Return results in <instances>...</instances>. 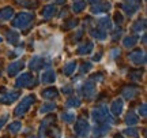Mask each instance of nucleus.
<instances>
[{"label": "nucleus", "mask_w": 147, "mask_h": 138, "mask_svg": "<svg viewBox=\"0 0 147 138\" xmlns=\"http://www.w3.org/2000/svg\"><path fill=\"white\" fill-rule=\"evenodd\" d=\"M144 29H146V22H144V19L135 22V23H134V26H132V30H134L135 33L144 32Z\"/></svg>", "instance_id": "30"}, {"label": "nucleus", "mask_w": 147, "mask_h": 138, "mask_svg": "<svg viewBox=\"0 0 147 138\" xmlns=\"http://www.w3.org/2000/svg\"><path fill=\"white\" fill-rule=\"evenodd\" d=\"M18 40H19V34L14 30H10V32H7V41L11 44V45H15L18 44Z\"/></svg>", "instance_id": "25"}, {"label": "nucleus", "mask_w": 147, "mask_h": 138, "mask_svg": "<svg viewBox=\"0 0 147 138\" xmlns=\"http://www.w3.org/2000/svg\"><path fill=\"white\" fill-rule=\"evenodd\" d=\"M76 69H78V63H76L75 60H71V62H68V63L64 66L63 74L67 75V77H69V75H72L74 73H75V70Z\"/></svg>", "instance_id": "18"}, {"label": "nucleus", "mask_w": 147, "mask_h": 138, "mask_svg": "<svg viewBox=\"0 0 147 138\" xmlns=\"http://www.w3.org/2000/svg\"><path fill=\"white\" fill-rule=\"evenodd\" d=\"M7 119H8V115H3V116H0V130H1V128H3V126L5 124Z\"/></svg>", "instance_id": "40"}, {"label": "nucleus", "mask_w": 147, "mask_h": 138, "mask_svg": "<svg viewBox=\"0 0 147 138\" xmlns=\"http://www.w3.org/2000/svg\"><path fill=\"white\" fill-rule=\"evenodd\" d=\"M91 36L97 40H105L108 37V33L105 30H102V29H93L91 30Z\"/></svg>", "instance_id": "24"}, {"label": "nucleus", "mask_w": 147, "mask_h": 138, "mask_svg": "<svg viewBox=\"0 0 147 138\" xmlns=\"http://www.w3.org/2000/svg\"><path fill=\"white\" fill-rule=\"evenodd\" d=\"M138 93H139V89L136 86H125L121 92V96L123 99H127V100H134L138 96Z\"/></svg>", "instance_id": "12"}, {"label": "nucleus", "mask_w": 147, "mask_h": 138, "mask_svg": "<svg viewBox=\"0 0 147 138\" xmlns=\"http://www.w3.org/2000/svg\"><path fill=\"white\" fill-rule=\"evenodd\" d=\"M55 109H56V104H55V103H45V104L41 107L40 114H48V112L55 111Z\"/></svg>", "instance_id": "31"}, {"label": "nucleus", "mask_w": 147, "mask_h": 138, "mask_svg": "<svg viewBox=\"0 0 147 138\" xmlns=\"http://www.w3.org/2000/svg\"><path fill=\"white\" fill-rule=\"evenodd\" d=\"M98 25H100V27L102 29V30H105V32H108V30L112 29V22H110V19L108 18V16L101 18L100 21H98Z\"/></svg>", "instance_id": "23"}, {"label": "nucleus", "mask_w": 147, "mask_h": 138, "mask_svg": "<svg viewBox=\"0 0 147 138\" xmlns=\"http://www.w3.org/2000/svg\"><path fill=\"white\" fill-rule=\"evenodd\" d=\"M124 134H125L127 137L129 138H138L139 137V131H138L136 128H127V130H124Z\"/></svg>", "instance_id": "34"}, {"label": "nucleus", "mask_w": 147, "mask_h": 138, "mask_svg": "<svg viewBox=\"0 0 147 138\" xmlns=\"http://www.w3.org/2000/svg\"><path fill=\"white\" fill-rule=\"evenodd\" d=\"M142 73L140 71H136V73H129V77H131V80H134V81H138V80H140L142 77Z\"/></svg>", "instance_id": "39"}, {"label": "nucleus", "mask_w": 147, "mask_h": 138, "mask_svg": "<svg viewBox=\"0 0 147 138\" xmlns=\"http://www.w3.org/2000/svg\"><path fill=\"white\" fill-rule=\"evenodd\" d=\"M48 130H49L48 134H49L51 138H60V135H61V131H60L59 127H49Z\"/></svg>", "instance_id": "33"}, {"label": "nucleus", "mask_w": 147, "mask_h": 138, "mask_svg": "<svg viewBox=\"0 0 147 138\" xmlns=\"http://www.w3.org/2000/svg\"><path fill=\"white\" fill-rule=\"evenodd\" d=\"M30 138H38V137H30Z\"/></svg>", "instance_id": "49"}, {"label": "nucleus", "mask_w": 147, "mask_h": 138, "mask_svg": "<svg viewBox=\"0 0 147 138\" xmlns=\"http://www.w3.org/2000/svg\"><path fill=\"white\" fill-rule=\"evenodd\" d=\"M61 92H63L64 94H71V93L74 92V89L71 88V86H64L63 89H61Z\"/></svg>", "instance_id": "42"}, {"label": "nucleus", "mask_w": 147, "mask_h": 138, "mask_svg": "<svg viewBox=\"0 0 147 138\" xmlns=\"http://www.w3.org/2000/svg\"><path fill=\"white\" fill-rule=\"evenodd\" d=\"M34 103H36V96H34V94L26 96V97H25V99L19 103V105L15 108V111H14L15 116H23V115L29 111V108H30Z\"/></svg>", "instance_id": "3"}, {"label": "nucleus", "mask_w": 147, "mask_h": 138, "mask_svg": "<svg viewBox=\"0 0 147 138\" xmlns=\"http://www.w3.org/2000/svg\"><path fill=\"white\" fill-rule=\"evenodd\" d=\"M93 49H94V44L91 43V41H87V43L80 44L78 47V49H76V52H78V55H80V56H84V55H89Z\"/></svg>", "instance_id": "15"}, {"label": "nucleus", "mask_w": 147, "mask_h": 138, "mask_svg": "<svg viewBox=\"0 0 147 138\" xmlns=\"http://www.w3.org/2000/svg\"><path fill=\"white\" fill-rule=\"evenodd\" d=\"M49 66H51V58H48L47 55H36L29 62V67L36 71L44 69V67H49Z\"/></svg>", "instance_id": "2"}, {"label": "nucleus", "mask_w": 147, "mask_h": 138, "mask_svg": "<svg viewBox=\"0 0 147 138\" xmlns=\"http://www.w3.org/2000/svg\"><path fill=\"white\" fill-rule=\"evenodd\" d=\"M80 104H82V101L78 97H71V99L65 101V107L67 108H78V107H80Z\"/></svg>", "instance_id": "26"}, {"label": "nucleus", "mask_w": 147, "mask_h": 138, "mask_svg": "<svg viewBox=\"0 0 147 138\" xmlns=\"http://www.w3.org/2000/svg\"><path fill=\"white\" fill-rule=\"evenodd\" d=\"M41 96L44 99H47V100H52V99H57L59 92L55 88H47V89H44L41 92Z\"/></svg>", "instance_id": "17"}, {"label": "nucleus", "mask_w": 147, "mask_h": 138, "mask_svg": "<svg viewBox=\"0 0 147 138\" xmlns=\"http://www.w3.org/2000/svg\"><path fill=\"white\" fill-rule=\"evenodd\" d=\"M53 122H55V118H53V116H49V118H47V119H44V120H42V124H41V127H40L41 135H44V134H45L47 128L49 127V124H52Z\"/></svg>", "instance_id": "27"}, {"label": "nucleus", "mask_w": 147, "mask_h": 138, "mask_svg": "<svg viewBox=\"0 0 147 138\" xmlns=\"http://www.w3.org/2000/svg\"><path fill=\"white\" fill-rule=\"evenodd\" d=\"M33 82V75L30 73H23L15 81V88H26Z\"/></svg>", "instance_id": "8"}, {"label": "nucleus", "mask_w": 147, "mask_h": 138, "mask_svg": "<svg viewBox=\"0 0 147 138\" xmlns=\"http://www.w3.org/2000/svg\"><path fill=\"white\" fill-rule=\"evenodd\" d=\"M93 69V66L91 63H84L82 64V67H80V74H84V73H89L90 70Z\"/></svg>", "instance_id": "35"}, {"label": "nucleus", "mask_w": 147, "mask_h": 138, "mask_svg": "<svg viewBox=\"0 0 147 138\" xmlns=\"http://www.w3.org/2000/svg\"><path fill=\"white\" fill-rule=\"evenodd\" d=\"M91 119L93 122L98 126V124H104V123H108V124H113L115 119H113V115L109 112L108 107L105 105H100L95 107L94 109L91 111Z\"/></svg>", "instance_id": "1"}, {"label": "nucleus", "mask_w": 147, "mask_h": 138, "mask_svg": "<svg viewBox=\"0 0 147 138\" xmlns=\"http://www.w3.org/2000/svg\"><path fill=\"white\" fill-rule=\"evenodd\" d=\"M56 81V73L52 69H48L47 71H44L41 75V82L42 84H53Z\"/></svg>", "instance_id": "14"}, {"label": "nucleus", "mask_w": 147, "mask_h": 138, "mask_svg": "<svg viewBox=\"0 0 147 138\" xmlns=\"http://www.w3.org/2000/svg\"><path fill=\"white\" fill-rule=\"evenodd\" d=\"M21 97V93L18 90H12V92H8V93H5L4 96H1L0 97V103L1 104H12L14 101H16L18 99Z\"/></svg>", "instance_id": "9"}, {"label": "nucleus", "mask_w": 147, "mask_h": 138, "mask_svg": "<svg viewBox=\"0 0 147 138\" xmlns=\"http://www.w3.org/2000/svg\"><path fill=\"white\" fill-rule=\"evenodd\" d=\"M0 75H1V73H0Z\"/></svg>", "instance_id": "51"}, {"label": "nucleus", "mask_w": 147, "mask_h": 138, "mask_svg": "<svg viewBox=\"0 0 147 138\" xmlns=\"http://www.w3.org/2000/svg\"><path fill=\"white\" fill-rule=\"evenodd\" d=\"M55 14H56V5H53V4L45 5V7L42 8V11H41L42 18H45V19H51Z\"/></svg>", "instance_id": "16"}, {"label": "nucleus", "mask_w": 147, "mask_h": 138, "mask_svg": "<svg viewBox=\"0 0 147 138\" xmlns=\"http://www.w3.org/2000/svg\"><path fill=\"white\" fill-rule=\"evenodd\" d=\"M23 66L25 63L22 62V60H16V62H12V63L7 67V74L10 75V77H15L22 69H23Z\"/></svg>", "instance_id": "10"}, {"label": "nucleus", "mask_w": 147, "mask_h": 138, "mask_svg": "<svg viewBox=\"0 0 147 138\" xmlns=\"http://www.w3.org/2000/svg\"><path fill=\"white\" fill-rule=\"evenodd\" d=\"M75 1H78V0H75Z\"/></svg>", "instance_id": "50"}, {"label": "nucleus", "mask_w": 147, "mask_h": 138, "mask_svg": "<svg viewBox=\"0 0 147 138\" xmlns=\"http://www.w3.org/2000/svg\"><path fill=\"white\" fill-rule=\"evenodd\" d=\"M84 7H86V1L84 0H78L72 4V10L74 12H80V11L84 10Z\"/></svg>", "instance_id": "32"}, {"label": "nucleus", "mask_w": 147, "mask_h": 138, "mask_svg": "<svg viewBox=\"0 0 147 138\" xmlns=\"http://www.w3.org/2000/svg\"><path fill=\"white\" fill-rule=\"evenodd\" d=\"M21 128H22V123L19 122V120H15V122H12L8 124V131L12 134H16V133H19L21 131Z\"/></svg>", "instance_id": "28"}, {"label": "nucleus", "mask_w": 147, "mask_h": 138, "mask_svg": "<svg viewBox=\"0 0 147 138\" xmlns=\"http://www.w3.org/2000/svg\"><path fill=\"white\" fill-rule=\"evenodd\" d=\"M33 18H34L33 12H21V14L12 21V26L16 27V29H26V27L32 23Z\"/></svg>", "instance_id": "4"}, {"label": "nucleus", "mask_w": 147, "mask_h": 138, "mask_svg": "<svg viewBox=\"0 0 147 138\" xmlns=\"http://www.w3.org/2000/svg\"><path fill=\"white\" fill-rule=\"evenodd\" d=\"M138 112H139V115H140L142 118H146V115H147V112H146V103H143L142 105H139Z\"/></svg>", "instance_id": "36"}, {"label": "nucleus", "mask_w": 147, "mask_h": 138, "mask_svg": "<svg viewBox=\"0 0 147 138\" xmlns=\"http://www.w3.org/2000/svg\"><path fill=\"white\" fill-rule=\"evenodd\" d=\"M94 60H95V62H98V60H101V53H98L97 56H94Z\"/></svg>", "instance_id": "46"}, {"label": "nucleus", "mask_w": 147, "mask_h": 138, "mask_svg": "<svg viewBox=\"0 0 147 138\" xmlns=\"http://www.w3.org/2000/svg\"><path fill=\"white\" fill-rule=\"evenodd\" d=\"M14 16V8L12 7H4L0 10V18L4 21H10L11 18Z\"/></svg>", "instance_id": "20"}, {"label": "nucleus", "mask_w": 147, "mask_h": 138, "mask_svg": "<svg viewBox=\"0 0 147 138\" xmlns=\"http://www.w3.org/2000/svg\"><path fill=\"white\" fill-rule=\"evenodd\" d=\"M61 120L65 123H72L75 122V114L71 111H65L61 114Z\"/></svg>", "instance_id": "29"}, {"label": "nucleus", "mask_w": 147, "mask_h": 138, "mask_svg": "<svg viewBox=\"0 0 147 138\" xmlns=\"http://www.w3.org/2000/svg\"><path fill=\"white\" fill-rule=\"evenodd\" d=\"M76 25H78V21H75V19H69L68 23H65V25H64V27H65V29H71V27H75Z\"/></svg>", "instance_id": "38"}, {"label": "nucleus", "mask_w": 147, "mask_h": 138, "mask_svg": "<svg viewBox=\"0 0 147 138\" xmlns=\"http://www.w3.org/2000/svg\"><path fill=\"white\" fill-rule=\"evenodd\" d=\"M74 130H75V134H76L78 137L86 138V137H89V134H90V124L84 118H80V119L76 120Z\"/></svg>", "instance_id": "5"}, {"label": "nucleus", "mask_w": 147, "mask_h": 138, "mask_svg": "<svg viewBox=\"0 0 147 138\" xmlns=\"http://www.w3.org/2000/svg\"><path fill=\"white\" fill-rule=\"evenodd\" d=\"M110 56H112V58H117V56H120V49H119V48L112 49V51H110Z\"/></svg>", "instance_id": "41"}, {"label": "nucleus", "mask_w": 147, "mask_h": 138, "mask_svg": "<svg viewBox=\"0 0 147 138\" xmlns=\"http://www.w3.org/2000/svg\"><path fill=\"white\" fill-rule=\"evenodd\" d=\"M123 4H128V5H136L139 7L140 5V0H124Z\"/></svg>", "instance_id": "37"}, {"label": "nucleus", "mask_w": 147, "mask_h": 138, "mask_svg": "<svg viewBox=\"0 0 147 138\" xmlns=\"http://www.w3.org/2000/svg\"><path fill=\"white\" fill-rule=\"evenodd\" d=\"M123 108H124L123 100H121V99H116V100L110 104L109 112L112 115H115V116H119V115H121V112H123Z\"/></svg>", "instance_id": "11"}, {"label": "nucleus", "mask_w": 147, "mask_h": 138, "mask_svg": "<svg viewBox=\"0 0 147 138\" xmlns=\"http://www.w3.org/2000/svg\"><path fill=\"white\" fill-rule=\"evenodd\" d=\"M138 43V36H127L123 40V45L124 48H134Z\"/></svg>", "instance_id": "21"}, {"label": "nucleus", "mask_w": 147, "mask_h": 138, "mask_svg": "<svg viewBox=\"0 0 147 138\" xmlns=\"http://www.w3.org/2000/svg\"><path fill=\"white\" fill-rule=\"evenodd\" d=\"M89 1H90V3H91L93 5H94V4H97V3H100L101 0H89Z\"/></svg>", "instance_id": "45"}, {"label": "nucleus", "mask_w": 147, "mask_h": 138, "mask_svg": "<svg viewBox=\"0 0 147 138\" xmlns=\"http://www.w3.org/2000/svg\"><path fill=\"white\" fill-rule=\"evenodd\" d=\"M115 21H116V23H123V15L117 12L115 15Z\"/></svg>", "instance_id": "43"}, {"label": "nucleus", "mask_w": 147, "mask_h": 138, "mask_svg": "<svg viewBox=\"0 0 147 138\" xmlns=\"http://www.w3.org/2000/svg\"><path fill=\"white\" fill-rule=\"evenodd\" d=\"M110 10V3L108 1H100L91 7V12L93 14H101V12H106Z\"/></svg>", "instance_id": "13"}, {"label": "nucleus", "mask_w": 147, "mask_h": 138, "mask_svg": "<svg viewBox=\"0 0 147 138\" xmlns=\"http://www.w3.org/2000/svg\"><path fill=\"white\" fill-rule=\"evenodd\" d=\"M109 130H110V124H108V123H104V124H98V126L95 127L94 135H95V137H102V135L108 134V131H109Z\"/></svg>", "instance_id": "19"}, {"label": "nucleus", "mask_w": 147, "mask_h": 138, "mask_svg": "<svg viewBox=\"0 0 147 138\" xmlns=\"http://www.w3.org/2000/svg\"><path fill=\"white\" fill-rule=\"evenodd\" d=\"M21 52H22V49H16V51H14V52L10 53V56L11 58H15V56H18V53H21Z\"/></svg>", "instance_id": "44"}, {"label": "nucleus", "mask_w": 147, "mask_h": 138, "mask_svg": "<svg viewBox=\"0 0 147 138\" xmlns=\"http://www.w3.org/2000/svg\"><path fill=\"white\" fill-rule=\"evenodd\" d=\"M79 92H80L82 96H84L86 99L91 100L95 94V82L93 80H87L83 85L79 88Z\"/></svg>", "instance_id": "6"}, {"label": "nucleus", "mask_w": 147, "mask_h": 138, "mask_svg": "<svg viewBox=\"0 0 147 138\" xmlns=\"http://www.w3.org/2000/svg\"><path fill=\"white\" fill-rule=\"evenodd\" d=\"M128 59L134 64H136V66H143V64L146 63V53L143 52V51H140V49H136V51H132L128 55Z\"/></svg>", "instance_id": "7"}, {"label": "nucleus", "mask_w": 147, "mask_h": 138, "mask_svg": "<svg viewBox=\"0 0 147 138\" xmlns=\"http://www.w3.org/2000/svg\"><path fill=\"white\" fill-rule=\"evenodd\" d=\"M1 41H3V38H1V37H0V44H1Z\"/></svg>", "instance_id": "48"}, {"label": "nucleus", "mask_w": 147, "mask_h": 138, "mask_svg": "<svg viewBox=\"0 0 147 138\" xmlns=\"http://www.w3.org/2000/svg\"><path fill=\"white\" fill-rule=\"evenodd\" d=\"M59 3H64V1H65V0H57Z\"/></svg>", "instance_id": "47"}, {"label": "nucleus", "mask_w": 147, "mask_h": 138, "mask_svg": "<svg viewBox=\"0 0 147 138\" xmlns=\"http://www.w3.org/2000/svg\"><path fill=\"white\" fill-rule=\"evenodd\" d=\"M139 122V118L136 116V114L135 112H128L125 116V123L128 124V126H135L136 123Z\"/></svg>", "instance_id": "22"}]
</instances>
